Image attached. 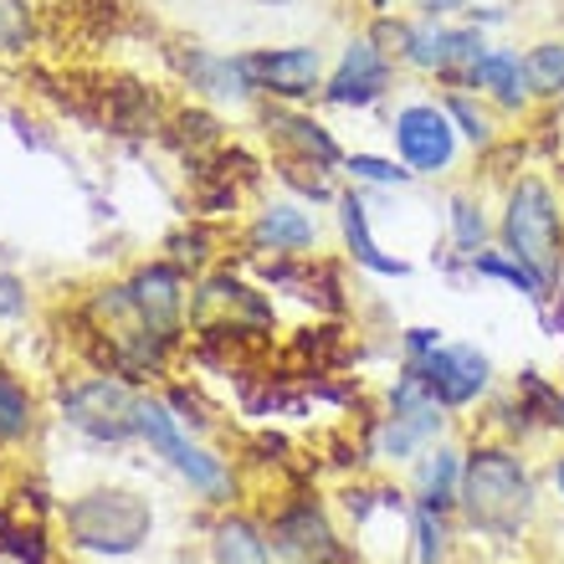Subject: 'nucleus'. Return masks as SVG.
I'll return each instance as SVG.
<instances>
[{
  "mask_svg": "<svg viewBox=\"0 0 564 564\" xmlns=\"http://www.w3.org/2000/svg\"><path fill=\"white\" fill-rule=\"evenodd\" d=\"M272 129H278V139H288V144H297L308 160H318V164H334L339 160V149H334V139L318 129V123H308V119H288V113H272Z\"/></svg>",
  "mask_w": 564,
  "mask_h": 564,
  "instance_id": "obj_20",
  "label": "nucleus"
},
{
  "mask_svg": "<svg viewBox=\"0 0 564 564\" xmlns=\"http://www.w3.org/2000/svg\"><path fill=\"white\" fill-rule=\"evenodd\" d=\"M421 380H426L431 401L467 405L477 390L488 386V359L477 355V349H431L421 359Z\"/></svg>",
  "mask_w": 564,
  "mask_h": 564,
  "instance_id": "obj_8",
  "label": "nucleus"
},
{
  "mask_svg": "<svg viewBox=\"0 0 564 564\" xmlns=\"http://www.w3.org/2000/svg\"><path fill=\"white\" fill-rule=\"evenodd\" d=\"M139 436H144L154 452H160L175 473H185L191 477V488H200V492H226V473L216 467V462L200 452V446H191L185 436L175 431V421H170V411L164 405H154V401H139Z\"/></svg>",
  "mask_w": 564,
  "mask_h": 564,
  "instance_id": "obj_4",
  "label": "nucleus"
},
{
  "mask_svg": "<svg viewBox=\"0 0 564 564\" xmlns=\"http://www.w3.org/2000/svg\"><path fill=\"white\" fill-rule=\"evenodd\" d=\"M241 73L252 88H272V93H308L318 83V52L313 46H288V52H262V57H247Z\"/></svg>",
  "mask_w": 564,
  "mask_h": 564,
  "instance_id": "obj_9",
  "label": "nucleus"
},
{
  "mask_svg": "<svg viewBox=\"0 0 564 564\" xmlns=\"http://www.w3.org/2000/svg\"><path fill=\"white\" fill-rule=\"evenodd\" d=\"M375 6H386V0H375Z\"/></svg>",
  "mask_w": 564,
  "mask_h": 564,
  "instance_id": "obj_31",
  "label": "nucleus"
},
{
  "mask_svg": "<svg viewBox=\"0 0 564 564\" xmlns=\"http://www.w3.org/2000/svg\"><path fill=\"white\" fill-rule=\"evenodd\" d=\"M523 83L534 93H544V98H554V93H564V42H544L529 52V62H523Z\"/></svg>",
  "mask_w": 564,
  "mask_h": 564,
  "instance_id": "obj_19",
  "label": "nucleus"
},
{
  "mask_svg": "<svg viewBox=\"0 0 564 564\" xmlns=\"http://www.w3.org/2000/svg\"><path fill=\"white\" fill-rule=\"evenodd\" d=\"M21 288H15V278H0V313H21Z\"/></svg>",
  "mask_w": 564,
  "mask_h": 564,
  "instance_id": "obj_28",
  "label": "nucleus"
},
{
  "mask_svg": "<svg viewBox=\"0 0 564 564\" xmlns=\"http://www.w3.org/2000/svg\"><path fill=\"white\" fill-rule=\"evenodd\" d=\"M257 247H278V252H303L313 241V221L297 206H272L262 221H257Z\"/></svg>",
  "mask_w": 564,
  "mask_h": 564,
  "instance_id": "obj_15",
  "label": "nucleus"
},
{
  "mask_svg": "<svg viewBox=\"0 0 564 564\" xmlns=\"http://www.w3.org/2000/svg\"><path fill=\"white\" fill-rule=\"evenodd\" d=\"M339 210H344V237H349V252H355L370 272H386V278H405V262H395V257H386L380 247H375L370 226H365V206H359L355 195H349Z\"/></svg>",
  "mask_w": 564,
  "mask_h": 564,
  "instance_id": "obj_16",
  "label": "nucleus"
},
{
  "mask_svg": "<svg viewBox=\"0 0 564 564\" xmlns=\"http://www.w3.org/2000/svg\"><path fill=\"white\" fill-rule=\"evenodd\" d=\"M503 241L508 252L519 257L523 268L534 272L544 288L560 278L564 262V221L560 206L544 180H519V191L508 195V216H503Z\"/></svg>",
  "mask_w": 564,
  "mask_h": 564,
  "instance_id": "obj_2",
  "label": "nucleus"
},
{
  "mask_svg": "<svg viewBox=\"0 0 564 564\" xmlns=\"http://www.w3.org/2000/svg\"><path fill=\"white\" fill-rule=\"evenodd\" d=\"M560 488H564V462H560Z\"/></svg>",
  "mask_w": 564,
  "mask_h": 564,
  "instance_id": "obj_30",
  "label": "nucleus"
},
{
  "mask_svg": "<svg viewBox=\"0 0 564 564\" xmlns=\"http://www.w3.org/2000/svg\"><path fill=\"white\" fill-rule=\"evenodd\" d=\"M0 564H36L31 554H21V550H0Z\"/></svg>",
  "mask_w": 564,
  "mask_h": 564,
  "instance_id": "obj_29",
  "label": "nucleus"
},
{
  "mask_svg": "<svg viewBox=\"0 0 564 564\" xmlns=\"http://www.w3.org/2000/svg\"><path fill=\"white\" fill-rule=\"evenodd\" d=\"M482 36L477 31H411L405 42V57L416 67H452V62H477L482 52Z\"/></svg>",
  "mask_w": 564,
  "mask_h": 564,
  "instance_id": "obj_11",
  "label": "nucleus"
},
{
  "mask_svg": "<svg viewBox=\"0 0 564 564\" xmlns=\"http://www.w3.org/2000/svg\"><path fill=\"white\" fill-rule=\"evenodd\" d=\"M390 83V67L386 57H380V46L375 42H355L349 52H344L339 73H334V83H328V98L334 104H375L380 93H386Z\"/></svg>",
  "mask_w": 564,
  "mask_h": 564,
  "instance_id": "obj_10",
  "label": "nucleus"
},
{
  "mask_svg": "<svg viewBox=\"0 0 564 564\" xmlns=\"http://www.w3.org/2000/svg\"><path fill=\"white\" fill-rule=\"evenodd\" d=\"M195 328H206V334H241L237 318H247L252 328H268V303L257 293H247L241 282L231 278H210L200 293H195V308H191Z\"/></svg>",
  "mask_w": 564,
  "mask_h": 564,
  "instance_id": "obj_7",
  "label": "nucleus"
},
{
  "mask_svg": "<svg viewBox=\"0 0 564 564\" xmlns=\"http://www.w3.org/2000/svg\"><path fill=\"white\" fill-rule=\"evenodd\" d=\"M529 477L508 452H477L462 467V508L482 534H519V523L529 519Z\"/></svg>",
  "mask_w": 564,
  "mask_h": 564,
  "instance_id": "obj_1",
  "label": "nucleus"
},
{
  "mask_svg": "<svg viewBox=\"0 0 564 564\" xmlns=\"http://www.w3.org/2000/svg\"><path fill=\"white\" fill-rule=\"evenodd\" d=\"M452 119L462 123V134L473 139V144H488V123H482V113H473V108L462 104V98H457V104H452Z\"/></svg>",
  "mask_w": 564,
  "mask_h": 564,
  "instance_id": "obj_26",
  "label": "nucleus"
},
{
  "mask_svg": "<svg viewBox=\"0 0 564 564\" xmlns=\"http://www.w3.org/2000/svg\"><path fill=\"white\" fill-rule=\"evenodd\" d=\"M477 88H492L503 104H519V83H523V67L519 57H508V52H482V57L467 67Z\"/></svg>",
  "mask_w": 564,
  "mask_h": 564,
  "instance_id": "obj_17",
  "label": "nucleus"
},
{
  "mask_svg": "<svg viewBox=\"0 0 564 564\" xmlns=\"http://www.w3.org/2000/svg\"><path fill=\"white\" fill-rule=\"evenodd\" d=\"M139 401L113 380H93V386L73 390L67 395V421L83 426L88 436H104V442H119L129 431H139Z\"/></svg>",
  "mask_w": 564,
  "mask_h": 564,
  "instance_id": "obj_5",
  "label": "nucleus"
},
{
  "mask_svg": "<svg viewBox=\"0 0 564 564\" xmlns=\"http://www.w3.org/2000/svg\"><path fill=\"white\" fill-rule=\"evenodd\" d=\"M395 144H401L411 170H446L457 139H452V119H446L442 108L411 104L395 113Z\"/></svg>",
  "mask_w": 564,
  "mask_h": 564,
  "instance_id": "obj_6",
  "label": "nucleus"
},
{
  "mask_svg": "<svg viewBox=\"0 0 564 564\" xmlns=\"http://www.w3.org/2000/svg\"><path fill=\"white\" fill-rule=\"evenodd\" d=\"M149 523H154V513H149L144 498H134V492H88V498H77L73 508H67V529H73V539L83 544V550H98V554H129L144 544Z\"/></svg>",
  "mask_w": 564,
  "mask_h": 564,
  "instance_id": "obj_3",
  "label": "nucleus"
},
{
  "mask_svg": "<svg viewBox=\"0 0 564 564\" xmlns=\"http://www.w3.org/2000/svg\"><path fill=\"white\" fill-rule=\"evenodd\" d=\"M129 293H134L139 313L149 318V328H154V334H170V328H175V313H180L175 272H164V268L144 272V278H139L134 288H129Z\"/></svg>",
  "mask_w": 564,
  "mask_h": 564,
  "instance_id": "obj_13",
  "label": "nucleus"
},
{
  "mask_svg": "<svg viewBox=\"0 0 564 564\" xmlns=\"http://www.w3.org/2000/svg\"><path fill=\"white\" fill-rule=\"evenodd\" d=\"M416 539H421V564L442 560V523H436V508H421L416 513Z\"/></svg>",
  "mask_w": 564,
  "mask_h": 564,
  "instance_id": "obj_24",
  "label": "nucleus"
},
{
  "mask_svg": "<svg viewBox=\"0 0 564 564\" xmlns=\"http://www.w3.org/2000/svg\"><path fill=\"white\" fill-rule=\"evenodd\" d=\"M452 477H457V457H452V452H436V462L421 467V503L426 508L452 503Z\"/></svg>",
  "mask_w": 564,
  "mask_h": 564,
  "instance_id": "obj_21",
  "label": "nucleus"
},
{
  "mask_svg": "<svg viewBox=\"0 0 564 564\" xmlns=\"http://www.w3.org/2000/svg\"><path fill=\"white\" fill-rule=\"evenodd\" d=\"M216 564H268V544L257 539L252 523H221L216 529Z\"/></svg>",
  "mask_w": 564,
  "mask_h": 564,
  "instance_id": "obj_18",
  "label": "nucleus"
},
{
  "mask_svg": "<svg viewBox=\"0 0 564 564\" xmlns=\"http://www.w3.org/2000/svg\"><path fill=\"white\" fill-rule=\"evenodd\" d=\"M473 268H477V272H488V278L513 282V288H523V293H539V288H544V282H539L534 272L523 268L519 257H513V262H508V257H473Z\"/></svg>",
  "mask_w": 564,
  "mask_h": 564,
  "instance_id": "obj_22",
  "label": "nucleus"
},
{
  "mask_svg": "<svg viewBox=\"0 0 564 564\" xmlns=\"http://www.w3.org/2000/svg\"><path fill=\"white\" fill-rule=\"evenodd\" d=\"M15 431H26V395L0 375V436H15Z\"/></svg>",
  "mask_w": 564,
  "mask_h": 564,
  "instance_id": "obj_23",
  "label": "nucleus"
},
{
  "mask_svg": "<svg viewBox=\"0 0 564 564\" xmlns=\"http://www.w3.org/2000/svg\"><path fill=\"white\" fill-rule=\"evenodd\" d=\"M349 170L355 175H365V180H380V185H401L411 170H395V164H386V160H375V154H355L349 160Z\"/></svg>",
  "mask_w": 564,
  "mask_h": 564,
  "instance_id": "obj_25",
  "label": "nucleus"
},
{
  "mask_svg": "<svg viewBox=\"0 0 564 564\" xmlns=\"http://www.w3.org/2000/svg\"><path fill=\"white\" fill-rule=\"evenodd\" d=\"M278 550L282 554H293V560H303V564H318L334 544H328V529H324V519L313 513V508H297L293 519H282L278 523Z\"/></svg>",
  "mask_w": 564,
  "mask_h": 564,
  "instance_id": "obj_14",
  "label": "nucleus"
},
{
  "mask_svg": "<svg viewBox=\"0 0 564 564\" xmlns=\"http://www.w3.org/2000/svg\"><path fill=\"white\" fill-rule=\"evenodd\" d=\"M436 426H442L436 401L411 405V411H395V416H390V426L380 431V452H386V457H411L421 442H431V436H436Z\"/></svg>",
  "mask_w": 564,
  "mask_h": 564,
  "instance_id": "obj_12",
  "label": "nucleus"
},
{
  "mask_svg": "<svg viewBox=\"0 0 564 564\" xmlns=\"http://www.w3.org/2000/svg\"><path fill=\"white\" fill-rule=\"evenodd\" d=\"M457 241L462 247H477V241H482V216H477L473 206H462V200H457Z\"/></svg>",
  "mask_w": 564,
  "mask_h": 564,
  "instance_id": "obj_27",
  "label": "nucleus"
}]
</instances>
